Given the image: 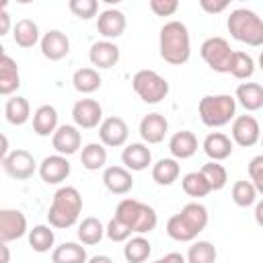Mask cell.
<instances>
[{"label": "cell", "instance_id": "8d00e7d4", "mask_svg": "<svg viewBox=\"0 0 263 263\" xmlns=\"http://www.w3.org/2000/svg\"><path fill=\"white\" fill-rule=\"evenodd\" d=\"M218 251L210 240H195L187 251V263H216Z\"/></svg>", "mask_w": 263, "mask_h": 263}, {"label": "cell", "instance_id": "f6af8a7d", "mask_svg": "<svg viewBox=\"0 0 263 263\" xmlns=\"http://www.w3.org/2000/svg\"><path fill=\"white\" fill-rule=\"evenodd\" d=\"M199 6L208 14H218L228 8V0H199Z\"/></svg>", "mask_w": 263, "mask_h": 263}, {"label": "cell", "instance_id": "603a6c76", "mask_svg": "<svg viewBox=\"0 0 263 263\" xmlns=\"http://www.w3.org/2000/svg\"><path fill=\"white\" fill-rule=\"evenodd\" d=\"M197 138L193 132L189 129H181V132H175L168 140V152L173 154V158L177 160H185V158H191L195 152H197Z\"/></svg>", "mask_w": 263, "mask_h": 263}, {"label": "cell", "instance_id": "ba28073f", "mask_svg": "<svg viewBox=\"0 0 263 263\" xmlns=\"http://www.w3.org/2000/svg\"><path fill=\"white\" fill-rule=\"evenodd\" d=\"M201 60L220 74H228L230 72V62H232V53L234 49L230 47V43L224 37H208L201 47H199Z\"/></svg>", "mask_w": 263, "mask_h": 263}, {"label": "cell", "instance_id": "8fae6325", "mask_svg": "<svg viewBox=\"0 0 263 263\" xmlns=\"http://www.w3.org/2000/svg\"><path fill=\"white\" fill-rule=\"evenodd\" d=\"M230 134H232V142L242 148H251L257 142H261V127L253 115H236Z\"/></svg>", "mask_w": 263, "mask_h": 263}, {"label": "cell", "instance_id": "ab89813d", "mask_svg": "<svg viewBox=\"0 0 263 263\" xmlns=\"http://www.w3.org/2000/svg\"><path fill=\"white\" fill-rule=\"evenodd\" d=\"M257 189L251 181H236L232 185V201L238 208H249L253 203H257Z\"/></svg>", "mask_w": 263, "mask_h": 263}, {"label": "cell", "instance_id": "4dcf8cb0", "mask_svg": "<svg viewBox=\"0 0 263 263\" xmlns=\"http://www.w3.org/2000/svg\"><path fill=\"white\" fill-rule=\"evenodd\" d=\"M101 74L97 68H78L74 74H72V86L82 92V95H90L95 90L101 88Z\"/></svg>", "mask_w": 263, "mask_h": 263}, {"label": "cell", "instance_id": "f546056e", "mask_svg": "<svg viewBox=\"0 0 263 263\" xmlns=\"http://www.w3.org/2000/svg\"><path fill=\"white\" fill-rule=\"evenodd\" d=\"M181 175V166L177 162V158H160L156 160V164H152V179L156 185H173Z\"/></svg>", "mask_w": 263, "mask_h": 263}, {"label": "cell", "instance_id": "cb8c5ba5", "mask_svg": "<svg viewBox=\"0 0 263 263\" xmlns=\"http://www.w3.org/2000/svg\"><path fill=\"white\" fill-rule=\"evenodd\" d=\"M18 86H21L18 66L8 53H2V58H0V95L12 97Z\"/></svg>", "mask_w": 263, "mask_h": 263}, {"label": "cell", "instance_id": "9c48e42d", "mask_svg": "<svg viewBox=\"0 0 263 263\" xmlns=\"http://www.w3.org/2000/svg\"><path fill=\"white\" fill-rule=\"evenodd\" d=\"M2 168L10 179H16V181H27L35 175V171H39L35 156L29 150H23V148L12 150L2 160Z\"/></svg>", "mask_w": 263, "mask_h": 263}, {"label": "cell", "instance_id": "7402d4cb", "mask_svg": "<svg viewBox=\"0 0 263 263\" xmlns=\"http://www.w3.org/2000/svg\"><path fill=\"white\" fill-rule=\"evenodd\" d=\"M232 144H234V142H232L226 134H222V132H212V134L205 136L201 148H203V152H205V156H208L210 160L220 162V160H226V158L232 154V150H234Z\"/></svg>", "mask_w": 263, "mask_h": 263}, {"label": "cell", "instance_id": "5bb4252c", "mask_svg": "<svg viewBox=\"0 0 263 263\" xmlns=\"http://www.w3.org/2000/svg\"><path fill=\"white\" fill-rule=\"evenodd\" d=\"M99 138L103 146L109 148H119L125 146L127 138H129V127L121 117H105L103 123L99 125Z\"/></svg>", "mask_w": 263, "mask_h": 263}, {"label": "cell", "instance_id": "e0dca14e", "mask_svg": "<svg viewBox=\"0 0 263 263\" xmlns=\"http://www.w3.org/2000/svg\"><path fill=\"white\" fill-rule=\"evenodd\" d=\"M125 25H127L125 14H123L121 10H117V8H107V10H103V12L97 16V31H99L107 41L121 37L123 31H125Z\"/></svg>", "mask_w": 263, "mask_h": 263}, {"label": "cell", "instance_id": "bcb514c9", "mask_svg": "<svg viewBox=\"0 0 263 263\" xmlns=\"http://www.w3.org/2000/svg\"><path fill=\"white\" fill-rule=\"evenodd\" d=\"M152 263H187V259L181 253H166L164 257H160V259H156Z\"/></svg>", "mask_w": 263, "mask_h": 263}, {"label": "cell", "instance_id": "60d3db41", "mask_svg": "<svg viewBox=\"0 0 263 263\" xmlns=\"http://www.w3.org/2000/svg\"><path fill=\"white\" fill-rule=\"evenodd\" d=\"M132 230L117 218V216H113L109 222H107V226H105V236L109 238V240H113V242H127L129 238H132Z\"/></svg>", "mask_w": 263, "mask_h": 263}, {"label": "cell", "instance_id": "b9f144b4", "mask_svg": "<svg viewBox=\"0 0 263 263\" xmlns=\"http://www.w3.org/2000/svg\"><path fill=\"white\" fill-rule=\"evenodd\" d=\"M70 10L74 16L82 18V21H88L92 16H97L99 12V2L97 0H70Z\"/></svg>", "mask_w": 263, "mask_h": 263}, {"label": "cell", "instance_id": "1f68e13d", "mask_svg": "<svg viewBox=\"0 0 263 263\" xmlns=\"http://www.w3.org/2000/svg\"><path fill=\"white\" fill-rule=\"evenodd\" d=\"M150 253H152V245L142 234L132 236L123 247V257L127 263H144V261H148Z\"/></svg>", "mask_w": 263, "mask_h": 263}, {"label": "cell", "instance_id": "f1b7e54d", "mask_svg": "<svg viewBox=\"0 0 263 263\" xmlns=\"http://www.w3.org/2000/svg\"><path fill=\"white\" fill-rule=\"evenodd\" d=\"M51 263H88L82 242H62L51 251Z\"/></svg>", "mask_w": 263, "mask_h": 263}, {"label": "cell", "instance_id": "f35d334b", "mask_svg": "<svg viewBox=\"0 0 263 263\" xmlns=\"http://www.w3.org/2000/svg\"><path fill=\"white\" fill-rule=\"evenodd\" d=\"M199 171H201V175L205 177V181L210 183L212 191H220V189L226 187V183H228V173H226V168H224L220 162L210 160V162H205Z\"/></svg>", "mask_w": 263, "mask_h": 263}, {"label": "cell", "instance_id": "816d5d0a", "mask_svg": "<svg viewBox=\"0 0 263 263\" xmlns=\"http://www.w3.org/2000/svg\"><path fill=\"white\" fill-rule=\"evenodd\" d=\"M0 251H2V261H0V263H8V261H10V253H8V242H2V245H0Z\"/></svg>", "mask_w": 263, "mask_h": 263}, {"label": "cell", "instance_id": "30bf717a", "mask_svg": "<svg viewBox=\"0 0 263 263\" xmlns=\"http://www.w3.org/2000/svg\"><path fill=\"white\" fill-rule=\"evenodd\" d=\"M72 119L80 129H95L103 123V107L95 99H78L72 107Z\"/></svg>", "mask_w": 263, "mask_h": 263}, {"label": "cell", "instance_id": "c3c4849f", "mask_svg": "<svg viewBox=\"0 0 263 263\" xmlns=\"http://www.w3.org/2000/svg\"><path fill=\"white\" fill-rule=\"evenodd\" d=\"M253 216H255V222L263 228V199L255 203V214H253Z\"/></svg>", "mask_w": 263, "mask_h": 263}, {"label": "cell", "instance_id": "7a4b0ae2", "mask_svg": "<svg viewBox=\"0 0 263 263\" xmlns=\"http://www.w3.org/2000/svg\"><path fill=\"white\" fill-rule=\"evenodd\" d=\"M160 58L171 66H183L191 55V37L189 29L181 21H168L160 27L158 35Z\"/></svg>", "mask_w": 263, "mask_h": 263}, {"label": "cell", "instance_id": "ffe728a7", "mask_svg": "<svg viewBox=\"0 0 263 263\" xmlns=\"http://www.w3.org/2000/svg\"><path fill=\"white\" fill-rule=\"evenodd\" d=\"M121 162H123V166L127 171H136L138 173V171H144V168L150 166L152 152H150L148 144H144V142H132V144H127L123 148Z\"/></svg>", "mask_w": 263, "mask_h": 263}, {"label": "cell", "instance_id": "44dd1931", "mask_svg": "<svg viewBox=\"0 0 263 263\" xmlns=\"http://www.w3.org/2000/svg\"><path fill=\"white\" fill-rule=\"evenodd\" d=\"M103 185L113 195H125L134 187L132 171H127L125 166H107L103 171Z\"/></svg>", "mask_w": 263, "mask_h": 263}, {"label": "cell", "instance_id": "ee69618b", "mask_svg": "<svg viewBox=\"0 0 263 263\" xmlns=\"http://www.w3.org/2000/svg\"><path fill=\"white\" fill-rule=\"evenodd\" d=\"M150 10L156 16H173L179 10L177 0H150Z\"/></svg>", "mask_w": 263, "mask_h": 263}, {"label": "cell", "instance_id": "5b68a950", "mask_svg": "<svg viewBox=\"0 0 263 263\" xmlns=\"http://www.w3.org/2000/svg\"><path fill=\"white\" fill-rule=\"evenodd\" d=\"M228 33L232 39L247 43L251 47H261L263 45V18L249 10V8H234L228 14L226 21Z\"/></svg>", "mask_w": 263, "mask_h": 263}, {"label": "cell", "instance_id": "4316f807", "mask_svg": "<svg viewBox=\"0 0 263 263\" xmlns=\"http://www.w3.org/2000/svg\"><path fill=\"white\" fill-rule=\"evenodd\" d=\"M12 39L18 47L23 49H29L37 43H41V37H39V25L31 18H21L16 21L14 29H12Z\"/></svg>", "mask_w": 263, "mask_h": 263}, {"label": "cell", "instance_id": "db71d44e", "mask_svg": "<svg viewBox=\"0 0 263 263\" xmlns=\"http://www.w3.org/2000/svg\"><path fill=\"white\" fill-rule=\"evenodd\" d=\"M261 144H263V134H261Z\"/></svg>", "mask_w": 263, "mask_h": 263}, {"label": "cell", "instance_id": "7dc6e473", "mask_svg": "<svg viewBox=\"0 0 263 263\" xmlns=\"http://www.w3.org/2000/svg\"><path fill=\"white\" fill-rule=\"evenodd\" d=\"M10 29V14L6 10V6L0 8V35H6Z\"/></svg>", "mask_w": 263, "mask_h": 263}, {"label": "cell", "instance_id": "277c9868", "mask_svg": "<svg viewBox=\"0 0 263 263\" xmlns=\"http://www.w3.org/2000/svg\"><path fill=\"white\" fill-rule=\"evenodd\" d=\"M115 216L134 232V234H146L152 232L158 224V214L152 205L134 199V197H125L117 203L115 208Z\"/></svg>", "mask_w": 263, "mask_h": 263}, {"label": "cell", "instance_id": "7bdbcfd3", "mask_svg": "<svg viewBox=\"0 0 263 263\" xmlns=\"http://www.w3.org/2000/svg\"><path fill=\"white\" fill-rule=\"evenodd\" d=\"M249 177H251V183L255 185L257 193L263 195V154H257L251 158L249 162Z\"/></svg>", "mask_w": 263, "mask_h": 263}, {"label": "cell", "instance_id": "9a60e30c", "mask_svg": "<svg viewBox=\"0 0 263 263\" xmlns=\"http://www.w3.org/2000/svg\"><path fill=\"white\" fill-rule=\"evenodd\" d=\"M80 144H82V136L78 132L76 125H70V123H64L55 129V134L51 136V146L55 150V154H62V156H72L80 150Z\"/></svg>", "mask_w": 263, "mask_h": 263}, {"label": "cell", "instance_id": "d6a6232c", "mask_svg": "<svg viewBox=\"0 0 263 263\" xmlns=\"http://www.w3.org/2000/svg\"><path fill=\"white\" fill-rule=\"evenodd\" d=\"M80 162L86 171H99L107 164V148L101 142H90L80 152Z\"/></svg>", "mask_w": 263, "mask_h": 263}, {"label": "cell", "instance_id": "83f0119b", "mask_svg": "<svg viewBox=\"0 0 263 263\" xmlns=\"http://www.w3.org/2000/svg\"><path fill=\"white\" fill-rule=\"evenodd\" d=\"M4 117L10 125H23L29 121L31 117V105L25 97H18V95H12L6 99V105H4Z\"/></svg>", "mask_w": 263, "mask_h": 263}, {"label": "cell", "instance_id": "4fadbf2b", "mask_svg": "<svg viewBox=\"0 0 263 263\" xmlns=\"http://www.w3.org/2000/svg\"><path fill=\"white\" fill-rule=\"evenodd\" d=\"M25 234H29L25 214L21 210H10V208L0 210V240L10 242L23 238Z\"/></svg>", "mask_w": 263, "mask_h": 263}, {"label": "cell", "instance_id": "d6986e66", "mask_svg": "<svg viewBox=\"0 0 263 263\" xmlns=\"http://www.w3.org/2000/svg\"><path fill=\"white\" fill-rule=\"evenodd\" d=\"M168 132V121L162 113H148L140 121V138L144 144H160Z\"/></svg>", "mask_w": 263, "mask_h": 263}, {"label": "cell", "instance_id": "52a82bcc", "mask_svg": "<svg viewBox=\"0 0 263 263\" xmlns=\"http://www.w3.org/2000/svg\"><path fill=\"white\" fill-rule=\"evenodd\" d=\"M134 92L148 105H156L168 95V82L154 70H138L132 78Z\"/></svg>", "mask_w": 263, "mask_h": 263}, {"label": "cell", "instance_id": "836d02e7", "mask_svg": "<svg viewBox=\"0 0 263 263\" xmlns=\"http://www.w3.org/2000/svg\"><path fill=\"white\" fill-rule=\"evenodd\" d=\"M103 236H105V226H103V222L99 218L88 216L78 224V240L82 245H88V247L90 245H99L103 240Z\"/></svg>", "mask_w": 263, "mask_h": 263}, {"label": "cell", "instance_id": "e575fe53", "mask_svg": "<svg viewBox=\"0 0 263 263\" xmlns=\"http://www.w3.org/2000/svg\"><path fill=\"white\" fill-rule=\"evenodd\" d=\"M53 242H55V232L51 230V226L37 224L29 230V247L35 253H47L49 249H53Z\"/></svg>", "mask_w": 263, "mask_h": 263}, {"label": "cell", "instance_id": "d4e9b609", "mask_svg": "<svg viewBox=\"0 0 263 263\" xmlns=\"http://www.w3.org/2000/svg\"><path fill=\"white\" fill-rule=\"evenodd\" d=\"M58 111L53 105H41L33 113V132L41 138L53 136L58 129Z\"/></svg>", "mask_w": 263, "mask_h": 263}, {"label": "cell", "instance_id": "ac0fdd59", "mask_svg": "<svg viewBox=\"0 0 263 263\" xmlns=\"http://www.w3.org/2000/svg\"><path fill=\"white\" fill-rule=\"evenodd\" d=\"M88 60L97 70H109L119 62V47L113 41H97L88 49Z\"/></svg>", "mask_w": 263, "mask_h": 263}, {"label": "cell", "instance_id": "f907efd6", "mask_svg": "<svg viewBox=\"0 0 263 263\" xmlns=\"http://www.w3.org/2000/svg\"><path fill=\"white\" fill-rule=\"evenodd\" d=\"M10 152H8V138L6 136H2V148H0V160H4L6 156H8Z\"/></svg>", "mask_w": 263, "mask_h": 263}, {"label": "cell", "instance_id": "74e56055", "mask_svg": "<svg viewBox=\"0 0 263 263\" xmlns=\"http://www.w3.org/2000/svg\"><path fill=\"white\" fill-rule=\"evenodd\" d=\"M234 78L238 80H247L255 74V60L247 53V51H234L232 53V62H230V72Z\"/></svg>", "mask_w": 263, "mask_h": 263}, {"label": "cell", "instance_id": "d590c367", "mask_svg": "<svg viewBox=\"0 0 263 263\" xmlns=\"http://www.w3.org/2000/svg\"><path fill=\"white\" fill-rule=\"evenodd\" d=\"M181 187L183 191L189 195V197H205L212 187L210 183L205 181V177L201 175V171H193V173H187L183 179H181Z\"/></svg>", "mask_w": 263, "mask_h": 263}, {"label": "cell", "instance_id": "7c38bea8", "mask_svg": "<svg viewBox=\"0 0 263 263\" xmlns=\"http://www.w3.org/2000/svg\"><path fill=\"white\" fill-rule=\"evenodd\" d=\"M72 173V164L68 160V156H62V154H51V156H45L39 164V177L43 183L47 185H60L64 183Z\"/></svg>", "mask_w": 263, "mask_h": 263}, {"label": "cell", "instance_id": "f5cc1de1", "mask_svg": "<svg viewBox=\"0 0 263 263\" xmlns=\"http://www.w3.org/2000/svg\"><path fill=\"white\" fill-rule=\"evenodd\" d=\"M259 68H261V72H263V51L259 53Z\"/></svg>", "mask_w": 263, "mask_h": 263}, {"label": "cell", "instance_id": "6da1fadb", "mask_svg": "<svg viewBox=\"0 0 263 263\" xmlns=\"http://www.w3.org/2000/svg\"><path fill=\"white\" fill-rule=\"evenodd\" d=\"M208 222H210L208 208L197 201H191V203L183 205L179 214L168 218L166 234L177 242H193L197 238V234L205 230Z\"/></svg>", "mask_w": 263, "mask_h": 263}, {"label": "cell", "instance_id": "484cf974", "mask_svg": "<svg viewBox=\"0 0 263 263\" xmlns=\"http://www.w3.org/2000/svg\"><path fill=\"white\" fill-rule=\"evenodd\" d=\"M234 99L245 111H259L263 107V86L259 82H242L236 86Z\"/></svg>", "mask_w": 263, "mask_h": 263}, {"label": "cell", "instance_id": "2e32d148", "mask_svg": "<svg viewBox=\"0 0 263 263\" xmlns=\"http://www.w3.org/2000/svg\"><path fill=\"white\" fill-rule=\"evenodd\" d=\"M39 47H41L43 58H47L49 62H60L70 53V39L66 33L51 29L41 37Z\"/></svg>", "mask_w": 263, "mask_h": 263}, {"label": "cell", "instance_id": "681fc988", "mask_svg": "<svg viewBox=\"0 0 263 263\" xmlns=\"http://www.w3.org/2000/svg\"><path fill=\"white\" fill-rule=\"evenodd\" d=\"M88 263H113V259L109 255H92L88 257Z\"/></svg>", "mask_w": 263, "mask_h": 263}, {"label": "cell", "instance_id": "8992f818", "mask_svg": "<svg viewBox=\"0 0 263 263\" xmlns=\"http://www.w3.org/2000/svg\"><path fill=\"white\" fill-rule=\"evenodd\" d=\"M199 119L208 127H224L236 117V99L232 95H205L199 105Z\"/></svg>", "mask_w": 263, "mask_h": 263}, {"label": "cell", "instance_id": "3957f363", "mask_svg": "<svg viewBox=\"0 0 263 263\" xmlns=\"http://www.w3.org/2000/svg\"><path fill=\"white\" fill-rule=\"evenodd\" d=\"M80 212H82L80 191L72 185H64L51 197V205L47 210V222L51 228H70L78 222Z\"/></svg>", "mask_w": 263, "mask_h": 263}]
</instances>
